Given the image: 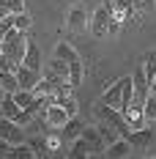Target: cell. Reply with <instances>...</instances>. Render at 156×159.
I'll return each mask as SVG.
<instances>
[{"label":"cell","instance_id":"obj_1","mask_svg":"<svg viewBox=\"0 0 156 159\" xmlns=\"http://www.w3.org/2000/svg\"><path fill=\"white\" fill-rule=\"evenodd\" d=\"M25 49H28V33L22 30H8L3 39H0V52L3 55H8L16 66L22 63V58H25Z\"/></svg>","mask_w":156,"mask_h":159},{"label":"cell","instance_id":"obj_2","mask_svg":"<svg viewBox=\"0 0 156 159\" xmlns=\"http://www.w3.org/2000/svg\"><path fill=\"white\" fill-rule=\"evenodd\" d=\"M131 91H134V99H131V102H137V104H142V102L148 99L151 80H148V74H145V69H142V66H137V69L131 71Z\"/></svg>","mask_w":156,"mask_h":159},{"label":"cell","instance_id":"obj_3","mask_svg":"<svg viewBox=\"0 0 156 159\" xmlns=\"http://www.w3.org/2000/svg\"><path fill=\"white\" fill-rule=\"evenodd\" d=\"M69 118H71V115L66 112V107H63V104H49L47 110H44V121H47L49 129H60Z\"/></svg>","mask_w":156,"mask_h":159},{"label":"cell","instance_id":"obj_4","mask_svg":"<svg viewBox=\"0 0 156 159\" xmlns=\"http://www.w3.org/2000/svg\"><path fill=\"white\" fill-rule=\"evenodd\" d=\"M0 137L8 140L11 145L22 143V126H19L16 121H11V118H3V115H0Z\"/></svg>","mask_w":156,"mask_h":159},{"label":"cell","instance_id":"obj_5","mask_svg":"<svg viewBox=\"0 0 156 159\" xmlns=\"http://www.w3.org/2000/svg\"><path fill=\"white\" fill-rule=\"evenodd\" d=\"M121 115H123V121L129 124V129H140L142 124H145V115H142V104H137V102L126 104L123 110H121Z\"/></svg>","mask_w":156,"mask_h":159},{"label":"cell","instance_id":"obj_6","mask_svg":"<svg viewBox=\"0 0 156 159\" xmlns=\"http://www.w3.org/2000/svg\"><path fill=\"white\" fill-rule=\"evenodd\" d=\"M126 140H129L131 148H148V145L154 143V132H151V129H145V126L131 129V132L126 134Z\"/></svg>","mask_w":156,"mask_h":159},{"label":"cell","instance_id":"obj_7","mask_svg":"<svg viewBox=\"0 0 156 159\" xmlns=\"http://www.w3.org/2000/svg\"><path fill=\"white\" fill-rule=\"evenodd\" d=\"M38 80H41V71H33L28 66H19V69H16V82H19V88L33 91V88L38 85Z\"/></svg>","mask_w":156,"mask_h":159},{"label":"cell","instance_id":"obj_8","mask_svg":"<svg viewBox=\"0 0 156 159\" xmlns=\"http://www.w3.org/2000/svg\"><path fill=\"white\" fill-rule=\"evenodd\" d=\"M82 137L88 140V145H91V151H93V154H99V151H104V148H107V143H104V137H101L99 126H85V129H82Z\"/></svg>","mask_w":156,"mask_h":159},{"label":"cell","instance_id":"obj_9","mask_svg":"<svg viewBox=\"0 0 156 159\" xmlns=\"http://www.w3.org/2000/svg\"><path fill=\"white\" fill-rule=\"evenodd\" d=\"M121 91H123V77L118 80V82H112L107 91L101 93V102L109 104V107H115V110H121Z\"/></svg>","mask_w":156,"mask_h":159},{"label":"cell","instance_id":"obj_10","mask_svg":"<svg viewBox=\"0 0 156 159\" xmlns=\"http://www.w3.org/2000/svg\"><path fill=\"white\" fill-rule=\"evenodd\" d=\"M91 30L96 33V36H107V30H109V11L101 6L99 11L93 14V22H91Z\"/></svg>","mask_w":156,"mask_h":159},{"label":"cell","instance_id":"obj_11","mask_svg":"<svg viewBox=\"0 0 156 159\" xmlns=\"http://www.w3.org/2000/svg\"><path fill=\"white\" fill-rule=\"evenodd\" d=\"M104 154L112 157V159H121V157H129V154H131V145H129L126 137H118V140H112V143L104 148Z\"/></svg>","mask_w":156,"mask_h":159},{"label":"cell","instance_id":"obj_12","mask_svg":"<svg viewBox=\"0 0 156 159\" xmlns=\"http://www.w3.org/2000/svg\"><path fill=\"white\" fill-rule=\"evenodd\" d=\"M19 66H28V69H33V71H41V52H38V47H36L33 41H28L25 58H22V63H19Z\"/></svg>","mask_w":156,"mask_h":159},{"label":"cell","instance_id":"obj_13","mask_svg":"<svg viewBox=\"0 0 156 159\" xmlns=\"http://www.w3.org/2000/svg\"><path fill=\"white\" fill-rule=\"evenodd\" d=\"M82 129H85V126L77 121V115H71V118L60 126V137H63V140H77L79 134H82Z\"/></svg>","mask_w":156,"mask_h":159},{"label":"cell","instance_id":"obj_14","mask_svg":"<svg viewBox=\"0 0 156 159\" xmlns=\"http://www.w3.org/2000/svg\"><path fill=\"white\" fill-rule=\"evenodd\" d=\"M19 112H22V107L14 102V96H11V93H6V96H3V102H0V115H3V118L16 121V115H19Z\"/></svg>","mask_w":156,"mask_h":159},{"label":"cell","instance_id":"obj_15","mask_svg":"<svg viewBox=\"0 0 156 159\" xmlns=\"http://www.w3.org/2000/svg\"><path fill=\"white\" fill-rule=\"evenodd\" d=\"M88 28V16H85V11L79 8V6H74L71 8V14H69V30H85Z\"/></svg>","mask_w":156,"mask_h":159},{"label":"cell","instance_id":"obj_16","mask_svg":"<svg viewBox=\"0 0 156 159\" xmlns=\"http://www.w3.org/2000/svg\"><path fill=\"white\" fill-rule=\"evenodd\" d=\"M82 74H85V69H82V61H71L69 63V85L71 88H77V85H82Z\"/></svg>","mask_w":156,"mask_h":159},{"label":"cell","instance_id":"obj_17","mask_svg":"<svg viewBox=\"0 0 156 159\" xmlns=\"http://www.w3.org/2000/svg\"><path fill=\"white\" fill-rule=\"evenodd\" d=\"M69 154H71L74 159H85L88 154H93V151H91V145H88V140H85V137L79 134L77 140L71 143V151H69Z\"/></svg>","mask_w":156,"mask_h":159},{"label":"cell","instance_id":"obj_18","mask_svg":"<svg viewBox=\"0 0 156 159\" xmlns=\"http://www.w3.org/2000/svg\"><path fill=\"white\" fill-rule=\"evenodd\" d=\"M0 88H3L6 93H14V91H19L16 71H0Z\"/></svg>","mask_w":156,"mask_h":159},{"label":"cell","instance_id":"obj_19","mask_svg":"<svg viewBox=\"0 0 156 159\" xmlns=\"http://www.w3.org/2000/svg\"><path fill=\"white\" fill-rule=\"evenodd\" d=\"M55 58H60V61H66V63H71V61H77V49L71 47V44H66V41H60L58 47H55Z\"/></svg>","mask_w":156,"mask_h":159},{"label":"cell","instance_id":"obj_20","mask_svg":"<svg viewBox=\"0 0 156 159\" xmlns=\"http://www.w3.org/2000/svg\"><path fill=\"white\" fill-rule=\"evenodd\" d=\"M47 71H49V74H55V77H63L66 82H69V63H66V61H60V58H55V61L49 63Z\"/></svg>","mask_w":156,"mask_h":159},{"label":"cell","instance_id":"obj_21","mask_svg":"<svg viewBox=\"0 0 156 159\" xmlns=\"http://www.w3.org/2000/svg\"><path fill=\"white\" fill-rule=\"evenodd\" d=\"M11 157H16V159H33L36 151H33V145H28V143H16V145H11Z\"/></svg>","mask_w":156,"mask_h":159},{"label":"cell","instance_id":"obj_22","mask_svg":"<svg viewBox=\"0 0 156 159\" xmlns=\"http://www.w3.org/2000/svg\"><path fill=\"white\" fill-rule=\"evenodd\" d=\"M142 115H145V121H156V99L148 93V99L142 102Z\"/></svg>","mask_w":156,"mask_h":159},{"label":"cell","instance_id":"obj_23","mask_svg":"<svg viewBox=\"0 0 156 159\" xmlns=\"http://www.w3.org/2000/svg\"><path fill=\"white\" fill-rule=\"evenodd\" d=\"M11 19H14V28H16V30H22V33L30 30V16L25 14V11H22V14H11Z\"/></svg>","mask_w":156,"mask_h":159},{"label":"cell","instance_id":"obj_24","mask_svg":"<svg viewBox=\"0 0 156 159\" xmlns=\"http://www.w3.org/2000/svg\"><path fill=\"white\" fill-rule=\"evenodd\" d=\"M142 69H145V74H148V80L154 77V71H156V49H154V52H148V58H145V63H142Z\"/></svg>","mask_w":156,"mask_h":159},{"label":"cell","instance_id":"obj_25","mask_svg":"<svg viewBox=\"0 0 156 159\" xmlns=\"http://www.w3.org/2000/svg\"><path fill=\"white\" fill-rule=\"evenodd\" d=\"M58 104H63V107H66V112H69V115H77V110H79V107H77V99H74V96H71V93L66 96V99H63V102H58Z\"/></svg>","mask_w":156,"mask_h":159},{"label":"cell","instance_id":"obj_26","mask_svg":"<svg viewBox=\"0 0 156 159\" xmlns=\"http://www.w3.org/2000/svg\"><path fill=\"white\" fill-rule=\"evenodd\" d=\"M16 69H19V66H16L8 55H3V52H0V71H16Z\"/></svg>","mask_w":156,"mask_h":159},{"label":"cell","instance_id":"obj_27","mask_svg":"<svg viewBox=\"0 0 156 159\" xmlns=\"http://www.w3.org/2000/svg\"><path fill=\"white\" fill-rule=\"evenodd\" d=\"M8 30H14V19H11V14L6 16V19H0V39H3Z\"/></svg>","mask_w":156,"mask_h":159},{"label":"cell","instance_id":"obj_28","mask_svg":"<svg viewBox=\"0 0 156 159\" xmlns=\"http://www.w3.org/2000/svg\"><path fill=\"white\" fill-rule=\"evenodd\" d=\"M8 3V8H11V14H22L25 11V0H6Z\"/></svg>","mask_w":156,"mask_h":159},{"label":"cell","instance_id":"obj_29","mask_svg":"<svg viewBox=\"0 0 156 159\" xmlns=\"http://www.w3.org/2000/svg\"><path fill=\"white\" fill-rule=\"evenodd\" d=\"M134 3V8H140V11H151L154 8V0H131Z\"/></svg>","mask_w":156,"mask_h":159},{"label":"cell","instance_id":"obj_30","mask_svg":"<svg viewBox=\"0 0 156 159\" xmlns=\"http://www.w3.org/2000/svg\"><path fill=\"white\" fill-rule=\"evenodd\" d=\"M44 143H47L49 151H58V148H60V137H55V134H52V137H47Z\"/></svg>","mask_w":156,"mask_h":159},{"label":"cell","instance_id":"obj_31","mask_svg":"<svg viewBox=\"0 0 156 159\" xmlns=\"http://www.w3.org/2000/svg\"><path fill=\"white\" fill-rule=\"evenodd\" d=\"M0 157H11V143L0 137Z\"/></svg>","mask_w":156,"mask_h":159},{"label":"cell","instance_id":"obj_32","mask_svg":"<svg viewBox=\"0 0 156 159\" xmlns=\"http://www.w3.org/2000/svg\"><path fill=\"white\" fill-rule=\"evenodd\" d=\"M8 14H11V8H8V3H6V0H0V19H6Z\"/></svg>","mask_w":156,"mask_h":159},{"label":"cell","instance_id":"obj_33","mask_svg":"<svg viewBox=\"0 0 156 159\" xmlns=\"http://www.w3.org/2000/svg\"><path fill=\"white\" fill-rule=\"evenodd\" d=\"M148 93H151V96L156 99V85H154V82H151V91H148Z\"/></svg>","mask_w":156,"mask_h":159},{"label":"cell","instance_id":"obj_34","mask_svg":"<svg viewBox=\"0 0 156 159\" xmlns=\"http://www.w3.org/2000/svg\"><path fill=\"white\" fill-rule=\"evenodd\" d=\"M3 96H6V91H3V88H0V102H3Z\"/></svg>","mask_w":156,"mask_h":159},{"label":"cell","instance_id":"obj_35","mask_svg":"<svg viewBox=\"0 0 156 159\" xmlns=\"http://www.w3.org/2000/svg\"><path fill=\"white\" fill-rule=\"evenodd\" d=\"M151 82H154V85H156V71H154V77H151Z\"/></svg>","mask_w":156,"mask_h":159}]
</instances>
